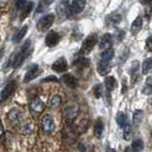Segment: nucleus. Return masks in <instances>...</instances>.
<instances>
[{
  "label": "nucleus",
  "mask_w": 152,
  "mask_h": 152,
  "mask_svg": "<svg viewBox=\"0 0 152 152\" xmlns=\"http://www.w3.org/2000/svg\"><path fill=\"white\" fill-rule=\"evenodd\" d=\"M41 126H42L44 132H46V133H52L55 130V122H54L50 114H45L44 115L42 121H41Z\"/></svg>",
  "instance_id": "obj_9"
},
{
  "label": "nucleus",
  "mask_w": 152,
  "mask_h": 152,
  "mask_svg": "<svg viewBox=\"0 0 152 152\" xmlns=\"http://www.w3.org/2000/svg\"><path fill=\"white\" fill-rule=\"evenodd\" d=\"M104 85H105V87H107V91H114V88L117 87V80L114 79V77L109 76V77L105 78V80H104Z\"/></svg>",
  "instance_id": "obj_20"
},
{
  "label": "nucleus",
  "mask_w": 152,
  "mask_h": 152,
  "mask_svg": "<svg viewBox=\"0 0 152 152\" xmlns=\"http://www.w3.org/2000/svg\"><path fill=\"white\" fill-rule=\"evenodd\" d=\"M124 128H125V130H124V138H125V140H129L130 138V126L127 124Z\"/></svg>",
  "instance_id": "obj_31"
},
{
  "label": "nucleus",
  "mask_w": 152,
  "mask_h": 152,
  "mask_svg": "<svg viewBox=\"0 0 152 152\" xmlns=\"http://www.w3.org/2000/svg\"><path fill=\"white\" fill-rule=\"evenodd\" d=\"M94 93H95V96L99 99L102 96V93H103V88H102V85H96L95 88H94Z\"/></svg>",
  "instance_id": "obj_30"
},
{
  "label": "nucleus",
  "mask_w": 152,
  "mask_h": 152,
  "mask_svg": "<svg viewBox=\"0 0 152 152\" xmlns=\"http://www.w3.org/2000/svg\"><path fill=\"white\" fill-rule=\"evenodd\" d=\"M32 9H33V2H31V1L26 2L25 6H24V10H23L22 16H21V20H24L26 16L30 14V12L32 10Z\"/></svg>",
  "instance_id": "obj_26"
},
{
  "label": "nucleus",
  "mask_w": 152,
  "mask_h": 152,
  "mask_svg": "<svg viewBox=\"0 0 152 152\" xmlns=\"http://www.w3.org/2000/svg\"><path fill=\"white\" fill-rule=\"evenodd\" d=\"M111 46H112V36L110 33L103 34L102 38L99 39V49L103 52V50L110 49Z\"/></svg>",
  "instance_id": "obj_13"
},
{
  "label": "nucleus",
  "mask_w": 152,
  "mask_h": 152,
  "mask_svg": "<svg viewBox=\"0 0 152 152\" xmlns=\"http://www.w3.org/2000/svg\"><path fill=\"white\" fill-rule=\"evenodd\" d=\"M42 1H44V2H46L47 5H49L50 2H53V1H55V0H42Z\"/></svg>",
  "instance_id": "obj_37"
},
{
  "label": "nucleus",
  "mask_w": 152,
  "mask_h": 152,
  "mask_svg": "<svg viewBox=\"0 0 152 152\" xmlns=\"http://www.w3.org/2000/svg\"><path fill=\"white\" fill-rule=\"evenodd\" d=\"M60 40H61V36H60L56 31H50V32L46 36L45 42L48 47H55V46L60 42Z\"/></svg>",
  "instance_id": "obj_11"
},
{
  "label": "nucleus",
  "mask_w": 152,
  "mask_h": 152,
  "mask_svg": "<svg viewBox=\"0 0 152 152\" xmlns=\"http://www.w3.org/2000/svg\"><path fill=\"white\" fill-rule=\"evenodd\" d=\"M79 114V107L77 104H68L63 107V115L68 122H72Z\"/></svg>",
  "instance_id": "obj_3"
},
{
  "label": "nucleus",
  "mask_w": 152,
  "mask_h": 152,
  "mask_svg": "<svg viewBox=\"0 0 152 152\" xmlns=\"http://www.w3.org/2000/svg\"><path fill=\"white\" fill-rule=\"evenodd\" d=\"M114 56L113 50L110 48V49H107V50H103L102 54H101V61H104V62H111L112 58Z\"/></svg>",
  "instance_id": "obj_23"
},
{
  "label": "nucleus",
  "mask_w": 152,
  "mask_h": 152,
  "mask_svg": "<svg viewBox=\"0 0 152 152\" xmlns=\"http://www.w3.org/2000/svg\"><path fill=\"white\" fill-rule=\"evenodd\" d=\"M8 1H9V0H0V8L5 7L8 4Z\"/></svg>",
  "instance_id": "obj_35"
},
{
  "label": "nucleus",
  "mask_w": 152,
  "mask_h": 152,
  "mask_svg": "<svg viewBox=\"0 0 152 152\" xmlns=\"http://www.w3.org/2000/svg\"><path fill=\"white\" fill-rule=\"evenodd\" d=\"M151 91H152L151 77H149V78L146 79V81H145L144 89H143V94H145V95H150V94H151Z\"/></svg>",
  "instance_id": "obj_28"
},
{
  "label": "nucleus",
  "mask_w": 152,
  "mask_h": 152,
  "mask_svg": "<svg viewBox=\"0 0 152 152\" xmlns=\"http://www.w3.org/2000/svg\"><path fill=\"white\" fill-rule=\"evenodd\" d=\"M62 81L70 88H77L78 87V79L72 75H64L62 77Z\"/></svg>",
  "instance_id": "obj_14"
},
{
  "label": "nucleus",
  "mask_w": 152,
  "mask_h": 152,
  "mask_svg": "<svg viewBox=\"0 0 152 152\" xmlns=\"http://www.w3.org/2000/svg\"><path fill=\"white\" fill-rule=\"evenodd\" d=\"M26 31H28V26L25 25V26H23L21 30L17 31L15 34L13 36V38H12V41H13V42H20V41H21V40H22L24 37H25V33H26Z\"/></svg>",
  "instance_id": "obj_21"
},
{
  "label": "nucleus",
  "mask_w": 152,
  "mask_h": 152,
  "mask_svg": "<svg viewBox=\"0 0 152 152\" xmlns=\"http://www.w3.org/2000/svg\"><path fill=\"white\" fill-rule=\"evenodd\" d=\"M47 81H55V83H58V79L56 77H47L46 79L42 80V83H47Z\"/></svg>",
  "instance_id": "obj_33"
},
{
  "label": "nucleus",
  "mask_w": 152,
  "mask_h": 152,
  "mask_svg": "<svg viewBox=\"0 0 152 152\" xmlns=\"http://www.w3.org/2000/svg\"><path fill=\"white\" fill-rule=\"evenodd\" d=\"M61 102H62V99L58 95H54V96H52V99H49V104H50L52 107H60V105H61Z\"/></svg>",
  "instance_id": "obj_27"
},
{
  "label": "nucleus",
  "mask_w": 152,
  "mask_h": 152,
  "mask_svg": "<svg viewBox=\"0 0 152 152\" xmlns=\"http://www.w3.org/2000/svg\"><path fill=\"white\" fill-rule=\"evenodd\" d=\"M29 107L32 114L34 115H40L45 110V104L39 97H33L29 103Z\"/></svg>",
  "instance_id": "obj_6"
},
{
  "label": "nucleus",
  "mask_w": 152,
  "mask_h": 152,
  "mask_svg": "<svg viewBox=\"0 0 152 152\" xmlns=\"http://www.w3.org/2000/svg\"><path fill=\"white\" fill-rule=\"evenodd\" d=\"M151 68H152V60L149 57V58L144 60V62L142 63V73H143V75L150 73Z\"/></svg>",
  "instance_id": "obj_25"
},
{
  "label": "nucleus",
  "mask_w": 152,
  "mask_h": 152,
  "mask_svg": "<svg viewBox=\"0 0 152 152\" xmlns=\"http://www.w3.org/2000/svg\"><path fill=\"white\" fill-rule=\"evenodd\" d=\"M122 20V16L119 14V13H112L110 15L107 16V23L109 25H115V24H119L121 22Z\"/></svg>",
  "instance_id": "obj_18"
},
{
  "label": "nucleus",
  "mask_w": 152,
  "mask_h": 152,
  "mask_svg": "<svg viewBox=\"0 0 152 152\" xmlns=\"http://www.w3.org/2000/svg\"><path fill=\"white\" fill-rule=\"evenodd\" d=\"M25 4H26V0H16L15 1V6L18 8V9H21V8L24 7Z\"/></svg>",
  "instance_id": "obj_32"
},
{
  "label": "nucleus",
  "mask_w": 152,
  "mask_h": 152,
  "mask_svg": "<svg viewBox=\"0 0 152 152\" xmlns=\"http://www.w3.org/2000/svg\"><path fill=\"white\" fill-rule=\"evenodd\" d=\"M130 75H132V83L135 84L138 79V62L135 61L130 69Z\"/></svg>",
  "instance_id": "obj_22"
},
{
  "label": "nucleus",
  "mask_w": 152,
  "mask_h": 152,
  "mask_svg": "<svg viewBox=\"0 0 152 152\" xmlns=\"http://www.w3.org/2000/svg\"><path fill=\"white\" fill-rule=\"evenodd\" d=\"M144 148V143L142 140H135L132 143V152H141Z\"/></svg>",
  "instance_id": "obj_24"
},
{
  "label": "nucleus",
  "mask_w": 152,
  "mask_h": 152,
  "mask_svg": "<svg viewBox=\"0 0 152 152\" xmlns=\"http://www.w3.org/2000/svg\"><path fill=\"white\" fill-rule=\"evenodd\" d=\"M86 7V1L85 0H72V2L69 5L68 15H78L84 12Z\"/></svg>",
  "instance_id": "obj_5"
},
{
  "label": "nucleus",
  "mask_w": 152,
  "mask_h": 152,
  "mask_svg": "<svg viewBox=\"0 0 152 152\" xmlns=\"http://www.w3.org/2000/svg\"><path fill=\"white\" fill-rule=\"evenodd\" d=\"M152 42H151V37H149V38L146 39V48H148V50L149 52H151L152 50Z\"/></svg>",
  "instance_id": "obj_34"
},
{
  "label": "nucleus",
  "mask_w": 152,
  "mask_h": 152,
  "mask_svg": "<svg viewBox=\"0 0 152 152\" xmlns=\"http://www.w3.org/2000/svg\"><path fill=\"white\" fill-rule=\"evenodd\" d=\"M142 114H143V112L140 111V110L134 112V122H135V125H137V126H138L140 122L142 121V119H143V115Z\"/></svg>",
  "instance_id": "obj_29"
},
{
  "label": "nucleus",
  "mask_w": 152,
  "mask_h": 152,
  "mask_svg": "<svg viewBox=\"0 0 152 152\" xmlns=\"http://www.w3.org/2000/svg\"><path fill=\"white\" fill-rule=\"evenodd\" d=\"M110 69H111V62L99 61V63L97 64V72L101 76H107Z\"/></svg>",
  "instance_id": "obj_16"
},
{
  "label": "nucleus",
  "mask_w": 152,
  "mask_h": 152,
  "mask_svg": "<svg viewBox=\"0 0 152 152\" xmlns=\"http://www.w3.org/2000/svg\"><path fill=\"white\" fill-rule=\"evenodd\" d=\"M31 50H32V48H31V41L28 40V41L21 47V49L14 55V57L10 58V62L13 63V68H15V69L20 68L23 64V62L25 61V58L30 55Z\"/></svg>",
  "instance_id": "obj_1"
},
{
  "label": "nucleus",
  "mask_w": 152,
  "mask_h": 152,
  "mask_svg": "<svg viewBox=\"0 0 152 152\" xmlns=\"http://www.w3.org/2000/svg\"><path fill=\"white\" fill-rule=\"evenodd\" d=\"M22 115H23L22 111L20 109H17V107H14V109H12L7 113V118L13 125H17V124H20V121H21Z\"/></svg>",
  "instance_id": "obj_10"
},
{
  "label": "nucleus",
  "mask_w": 152,
  "mask_h": 152,
  "mask_svg": "<svg viewBox=\"0 0 152 152\" xmlns=\"http://www.w3.org/2000/svg\"><path fill=\"white\" fill-rule=\"evenodd\" d=\"M52 69H53L55 72H60V73L66 71V70H68V62H66V58H65V57H60V58H57V60L53 63Z\"/></svg>",
  "instance_id": "obj_12"
},
{
  "label": "nucleus",
  "mask_w": 152,
  "mask_h": 152,
  "mask_svg": "<svg viewBox=\"0 0 152 152\" xmlns=\"http://www.w3.org/2000/svg\"><path fill=\"white\" fill-rule=\"evenodd\" d=\"M103 132H104V124H103V120L99 118L95 121V125H94V134L97 138H101L103 135Z\"/></svg>",
  "instance_id": "obj_17"
},
{
  "label": "nucleus",
  "mask_w": 152,
  "mask_h": 152,
  "mask_svg": "<svg viewBox=\"0 0 152 152\" xmlns=\"http://www.w3.org/2000/svg\"><path fill=\"white\" fill-rule=\"evenodd\" d=\"M15 88H16L15 80H12L10 83H8V84L5 86V88L2 89L1 94H0V102H4V101H6L8 97H10V95L14 93Z\"/></svg>",
  "instance_id": "obj_8"
},
{
  "label": "nucleus",
  "mask_w": 152,
  "mask_h": 152,
  "mask_svg": "<svg viewBox=\"0 0 152 152\" xmlns=\"http://www.w3.org/2000/svg\"><path fill=\"white\" fill-rule=\"evenodd\" d=\"M40 69L37 64H32L30 68L28 69V71H26V73H25V76H24V79H23V83H25V84H28V83H30L32 81L33 79H36L37 77L40 75Z\"/></svg>",
  "instance_id": "obj_7"
},
{
  "label": "nucleus",
  "mask_w": 152,
  "mask_h": 152,
  "mask_svg": "<svg viewBox=\"0 0 152 152\" xmlns=\"http://www.w3.org/2000/svg\"><path fill=\"white\" fill-rule=\"evenodd\" d=\"M2 134H4V126H2L1 120H0V137L2 136Z\"/></svg>",
  "instance_id": "obj_36"
},
{
  "label": "nucleus",
  "mask_w": 152,
  "mask_h": 152,
  "mask_svg": "<svg viewBox=\"0 0 152 152\" xmlns=\"http://www.w3.org/2000/svg\"><path fill=\"white\" fill-rule=\"evenodd\" d=\"M145 2H146V4H150V2H151V0H144Z\"/></svg>",
  "instance_id": "obj_39"
},
{
  "label": "nucleus",
  "mask_w": 152,
  "mask_h": 152,
  "mask_svg": "<svg viewBox=\"0 0 152 152\" xmlns=\"http://www.w3.org/2000/svg\"><path fill=\"white\" fill-rule=\"evenodd\" d=\"M99 42V36L97 33H91L87 38L84 40L83 42V47H81V53L83 54H89L94 49V47Z\"/></svg>",
  "instance_id": "obj_2"
},
{
  "label": "nucleus",
  "mask_w": 152,
  "mask_h": 152,
  "mask_svg": "<svg viewBox=\"0 0 152 152\" xmlns=\"http://www.w3.org/2000/svg\"><path fill=\"white\" fill-rule=\"evenodd\" d=\"M115 121L119 125L120 128H124L127 124H128V120H127V115L124 112H118L117 115H115Z\"/></svg>",
  "instance_id": "obj_19"
},
{
  "label": "nucleus",
  "mask_w": 152,
  "mask_h": 152,
  "mask_svg": "<svg viewBox=\"0 0 152 152\" xmlns=\"http://www.w3.org/2000/svg\"><path fill=\"white\" fill-rule=\"evenodd\" d=\"M142 26H143V18H142V16H137L136 18L134 20V22L132 23V25H130V32L133 34H136L141 31Z\"/></svg>",
  "instance_id": "obj_15"
},
{
  "label": "nucleus",
  "mask_w": 152,
  "mask_h": 152,
  "mask_svg": "<svg viewBox=\"0 0 152 152\" xmlns=\"http://www.w3.org/2000/svg\"><path fill=\"white\" fill-rule=\"evenodd\" d=\"M105 152H117V151H115L114 149H111V148H107V151H105Z\"/></svg>",
  "instance_id": "obj_38"
},
{
  "label": "nucleus",
  "mask_w": 152,
  "mask_h": 152,
  "mask_svg": "<svg viewBox=\"0 0 152 152\" xmlns=\"http://www.w3.org/2000/svg\"><path fill=\"white\" fill-rule=\"evenodd\" d=\"M54 21H55V15L54 14H47V15L42 16L38 22H37V29L40 32L47 31L53 25Z\"/></svg>",
  "instance_id": "obj_4"
}]
</instances>
